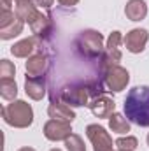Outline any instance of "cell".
<instances>
[{"mask_svg":"<svg viewBox=\"0 0 149 151\" xmlns=\"http://www.w3.org/2000/svg\"><path fill=\"white\" fill-rule=\"evenodd\" d=\"M44 88H46V79L44 76H28L27 77V93L32 99H42L44 97Z\"/></svg>","mask_w":149,"mask_h":151,"instance_id":"obj_7","label":"cell"},{"mask_svg":"<svg viewBox=\"0 0 149 151\" xmlns=\"http://www.w3.org/2000/svg\"><path fill=\"white\" fill-rule=\"evenodd\" d=\"M16 14L19 16V19H27V21H32L34 16L37 14L34 5L28 2V0H18V7H16Z\"/></svg>","mask_w":149,"mask_h":151,"instance_id":"obj_11","label":"cell"},{"mask_svg":"<svg viewBox=\"0 0 149 151\" xmlns=\"http://www.w3.org/2000/svg\"><path fill=\"white\" fill-rule=\"evenodd\" d=\"M70 125L69 121H60V119H51L46 123L44 127V134L49 141H62V139H67L70 134Z\"/></svg>","mask_w":149,"mask_h":151,"instance_id":"obj_3","label":"cell"},{"mask_svg":"<svg viewBox=\"0 0 149 151\" xmlns=\"http://www.w3.org/2000/svg\"><path fill=\"white\" fill-rule=\"evenodd\" d=\"M111 128H112V132H117V134H126V132H130L128 121L117 113H114L111 116Z\"/></svg>","mask_w":149,"mask_h":151,"instance_id":"obj_15","label":"cell"},{"mask_svg":"<svg viewBox=\"0 0 149 151\" xmlns=\"http://www.w3.org/2000/svg\"><path fill=\"white\" fill-rule=\"evenodd\" d=\"M125 114L132 123L149 127V86H135L128 91L125 100Z\"/></svg>","mask_w":149,"mask_h":151,"instance_id":"obj_1","label":"cell"},{"mask_svg":"<svg viewBox=\"0 0 149 151\" xmlns=\"http://www.w3.org/2000/svg\"><path fill=\"white\" fill-rule=\"evenodd\" d=\"M49 116L53 119H60V121H72L74 119V113L65 106V104H53L49 107Z\"/></svg>","mask_w":149,"mask_h":151,"instance_id":"obj_10","label":"cell"},{"mask_svg":"<svg viewBox=\"0 0 149 151\" xmlns=\"http://www.w3.org/2000/svg\"><path fill=\"white\" fill-rule=\"evenodd\" d=\"M116 146L121 151H133L137 148V139L135 137H126V139H117Z\"/></svg>","mask_w":149,"mask_h":151,"instance_id":"obj_18","label":"cell"},{"mask_svg":"<svg viewBox=\"0 0 149 151\" xmlns=\"http://www.w3.org/2000/svg\"><path fill=\"white\" fill-rule=\"evenodd\" d=\"M90 107H91V111L95 116H98V118H105V116H109V114L114 111V102L109 100V99H97L93 104H90Z\"/></svg>","mask_w":149,"mask_h":151,"instance_id":"obj_9","label":"cell"},{"mask_svg":"<svg viewBox=\"0 0 149 151\" xmlns=\"http://www.w3.org/2000/svg\"><path fill=\"white\" fill-rule=\"evenodd\" d=\"M44 67H46V58L42 55H37L27 62V70L30 76H42Z\"/></svg>","mask_w":149,"mask_h":151,"instance_id":"obj_13","label":"cell"},{"mask_svg":"<svg viewBox=\"0 0 149 151\" xmlns=\"http://www.w3.org/2000/svg\"><path fill=\"white\" fill-rule=\"evenodd\" d=\"M58 2H60V4H63V5H74L77 0H58Z\"/></svg>","mask_w":149,"mask_h":151,"instance_id":"obj_21","label":"cell"},{"mask_svg":"<svg viewBox=\"0 0 149 151\" xmlns=\"http://www.w3.org/2000/svg\"><path fill=\"white\" fill-rule=\"evenodd\" d=\"M125 12H126V16L132 21H140L142 18H146L148 7H146V4L142 0H130L128 5H126V9H125Z\"/></svg>","mask_w":149,"mask_h":151,"instance_id":"obj_8","label":"cell"},{"mask_svg":"<svg viewBox=\"0 0 149 151\" xmlns=\"http://www.w3.org/2000/svg\"><path fill=\"white\" fill-rule=\"evenodd\" d=\"M148 144H149V135H148Z\"/></svg>","mask_w":149,"mask_h":151,"instance_id":"obj_24","label":"cell"},{"mask_svg":"<svg viewBox=\"0 0 149 151\" xmlns=\"http://www.w3.org/2000/svg\"><path fill=\"white\" fill-rule=\"evenodd\" d=\"M105 79H107V84H109V88H111L112 91H121L126 86L130 76H128V72L125 69H121V67H112L111 70L107 72V77Z\"/></svg>","mask_w":149,"mask_h":151,"instance_id":"obj_6","label":"cell"},{"mask_svg":"<svg viewBox=\"0 0 149 151\" xmlns=\"http://www.w3.org/2000/svg\"><path fill=\"white\" fill-rule=\"evenodd\" d=\"M18 93L16 83L12 79H2V97L4 99H14Z\"/></svg>","mask_w":149,"mask_h":151,"instance_id":"obj_16","label":"cell"},{"mask_svg":"<svg viewBox=\"0 0 149 151\" xmlns=\"http://www.w3.org/2000/svg\"><path fill=\"white\" fill-rule=\"evenodd\" d=\"M4 119L9 123V125H14V127H28L32 123V118H34V113H32V107L27 104V102H12L11 106L4 107Z\"/></svg>","mask_w":149,"mask_h":151,"instance_id":"obj_2","label":"cell"},{"mask_svg":"<svg viewBox=\"0 0 149 151\" xmlns=\"http://www.w3.org/2000/svg\"><path fill=\"white\" fill-rule=\"evenodd\" d=\"M19 151H34L32 148H23V150H19Z\"/></svg>","mask_w":149,"mask_h":151,"instance_id":"obj_22","label":"cell"},{"mask_svg":"<svg viewBox=\"0 0 149 151\" xmlns=\"http://www.w3.org/2000/svg\"><path fill=\"white\" fill-rule=\"evenodd\" d=\"M148 42V32L142 30V28H135L132 30L126 37H125V44H126V49L132 51V53H140L144 49Z\"/></svg>","mask_w":149,"mask_h":151,"instance_id":"obj_5","label":"cell"},{"mask_svg":"<svg viewBox=\"0 0 149 151\" xmlns=\"http://www.w3.org/2000/svg\"><path fill=\"white\" fill-rule=\"evenodd\" d=\"M51 151H60V150H51Z\"/></svg>","mask_w":149,"mask_h":151,"instance_id":"obj_23","label":"cell"},{"mask_svg":"<svg viewBox=\"0 0 149 151\" xmlns=\"http://www.w3.org/2000/svg\"><path fill=\"white\" fill-rule=\"evenodd\" d=\"M37 5H44V7H49L51 4H53V0H34Z\"/></svg>","mask_w":149,"mask_h":151,"instance_id":"obj_20","label":"cell"},{"mask_svg":"<svg viewBox=\"0 0 149 151\" xmlns=\"http://www.w3.org/2000/svg\"><path fill=\"white\" fill-rule=\"evenodd\" d=\"M119 151H121V150H119Z\"/></svg>","mask_w":149,"mask_h":151,"instance_id":"obj_25","label":"cell"},{"mask_svg":"<svg viewBox=\"0 0 149 151\" xmlns=\"http://www.w3.org/2000/svg\"><path fill=\"white\" fill-rule=\"evenodd\" d=\"M34 46H35V40L34 39H25V40L14 44L12 49H11V53L16 55V56H27V55H30L34 51Z\"/></svg>","mask_w":149,"mask_h":151,"instance_id":"obj_14","label":"cell"},{"mask_svg":"<svg viewBox=\"0 0 149 151\" xmlns=\"http://www.w3.org/2000/svg\"><path fill=\"white\" fill-rule=\"evenodd\" d=\"M121 40V34L119 32H112V35L109 37V44H107V51H109V62L116 63L121 58V53L117 49V44Z\"/></svg>","mask_w":149,"mask_h":151,"instance_id":"obj_12","label":"cell"},{"mask_svg":"<svg viewBox=\"0 0 149 151\" xmlns=\"http://www.w3.org/2000/svg\"><path fill=\"white\" fill-rule=\"evenodd\" d=\"M12 74H14V67L7 60H2V76H4V79H9Z\"/></svg>","mask_w":149,"mask_h":151,"instance_id":"obj_19","label":"cell"},{"mask_svg":"<svg viewBox=\"0 0 149 151\" xmlns=\"http://www.w3.org/2000/svg\"><path fill=\"white\" fill-rule=\"evenodd\" d=\"M65 144H67V150L69 151H84V144H82V141H81V137H77V135H70V137H67L65 139Z\"/></svg>","mask_w":149,"mask_h":151,"instance_id":"obj_17","label":"cell"},{"mask_svg":"<svg viewBox=\"0 0 149 151\" xmlns=\"http://www.w3.org/2000/svg\"><path fill=\"white\" fill-rule=\"evenodd\" d=\"M86 132H88V137L93 141V144H95V151H112V141L111 137L107 135V132L102 128V127H98V125H90L88 128H86Z\"/></svg>","mask_w":149,"mask_h":151,"instance_id":"obj_4","label":"cell"}]
</instances>
